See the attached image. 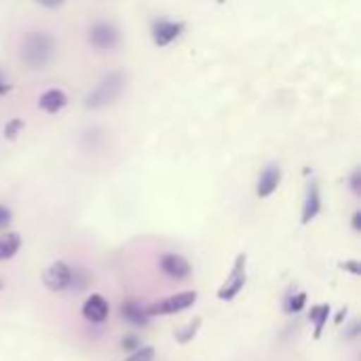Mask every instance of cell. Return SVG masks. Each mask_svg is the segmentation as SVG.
Masks as SVG:
<instances>
[{"mask_svg": "<svg viewBox=\"0 0 361 361\" xmlns=\"http://www.w3.org/2000/svg\"><path fill=\"white\" fill-rule=\"evenodd\" d=\"M125 89V74L114 70L110 74H106L97 85L95 89L85 97V106L91 108V110H97V108H104L108 104H112Z\"/></svg>", "mask_w": 361, "mask_h": 361, "instance_id": "7a4b0ae2", "label": "cell"}, {"mask_svg": "<svg viewBox=\"0 0 361 361\" xmlns=\"http://www.w3.org/2000/svg\"><path fill=\"white\" fill-rule=\"evenodd\" d=\"M68 104V95L61 89H49L40 95L38 99V108L44 110L47 114H57L66 108Z\"/></svg>", "mask_w": 361, "mask_h": 361, "instance_id": "4fadbf2b", "label": "cell"}, {"mask_svg": "<svg viewBox=\"0 0 361 361\" xmlns=\"http://www.w3.org/2000/svg\"><path fill=\"white\" fill-rule=\"evenodd\" d=\"M11 89H13V85L8 82V78H6V76L2 74V70H0V97H2V95H6Z\"/></svg>", "mask_w": 361, "mask_h": 361, "instance_id": "cb8c5ba5", "label": "cell"}, {"mask_svg": "<svg viewBox=\"0 0 361 361\" xmlns=\"http://www.w3.org/2000/svg\"><path fill=\"white\" fill-rule=\"evenodd\" d=\"M245 281H247V256L245 254H239L237 260H235V264H233V271H231L228 279L218 290V300H222V302L235 300L239 296V292L245 288Z\"/></svg>", "mask_w": 361, "mask_h": 361, "instance_id": "3957f363", "label": "cell"}, {"mask_svg": "<svg viewBox=\"0 0 361 361\" xmlns=\"http://www.w3.org/2000/svg\"><path fill=\"white\" fill-rule=\"evenodd\" d=\"M159 267H161V271H163L169 279H173V281H184V279H188L190 273H192L190 262H188L184 256H180V254H163L161 260H159Z\"/></svg>", "mask_w": 361, "mask_h": 361, "instance_id": "ba28073f", "label": "cell"}, {"mask_svg": "<svg viewBox=\"0 0 361 361\" xmlns=\"http://www.w3.org/2000/svg\"><path fill=\"white\" fill-rule=\"evenodd\" d=\"M40 6H44V8H57V6H61L66 0H36Z\"/></svg>", "mask_w": 361, "mask_h": 361, "instance_id": "484cf974", "label": "cell"}, {"mask_svg": "<svg viewBox=\"0 0 361 361\" xmlns=\"http://www.w3.org/2000/svg\"><path fill=\"white\" fill-rule=\"evenodd\" d=\"M199 328H201V317H195L190 324H186L184 328L176 330V332H173V338H176L180 345H188V343L197 336Z\"/></svg>", "mask_w": 361, "mask_h": 361, "instance_id": "2e32d148", "label": "cell"}, {"mask_svg": "<svg viewBox=\"0 0 361 361\" xmlns=\"http://www.w3.org/2000/svg\"><path fill=\"white\" fill-rule=\"evenodd\" d=\"M154 360V349L152 347H137L131 351V355L125 361H152Z\"/></svg>", "mask_w": 361, "mask_h": 361, "instance_id": "ac0fdd59", "label": "cell"}, {"mask_svg": "<svg viewBox=\"0 0 361 361\" xmlns=\"http://www.w3.org/2000/svg\"><path fill=\"white\" fill-rule=\"evenodd\" d=\"M322 212V192H319V184L317 180H311L309 188H307V197H305V205H302V224H311Z\"/></svg>", "mask_w": 361, "mask_h": 361, "instance_id": "8fae6325", "label": "cell"}, {"mask_svg": "<svg viewBox=\"0 0 361 361\" xmlns=\"http://www.w3.org/2000/svg\"><path fill=\"white\" fill-rule=\"evenodd\" d=\"M23 129V121L21 118H11L6 125H4V137L6 140H15L19 135V131Z\"/></svg>", "mask_w": 361, "mask_h": 361, "instance_id": "d6986e66", "label": "cell"}, {"mask_svg": "<svg viewBox=\"0 0 361 361\" xmlns=\"http://www.w3.org/2000/svg\"><path fill=\"white\" fill-rule=\"evenodd\" d=\"M21 247V237L17 233H4L0 237V262L11 260Z\"/></svg>", "mask_w": 361, "mask_h": 361, "instance_id": "9a60e30c", "label": "cell"}, {"mask_svg": "<svg viewBox=\"0 0 361 361\" xmlns=\"http://www.w3.org/2000/svg\"><path fill=\"white\" fill-rule=\"evenodd\" d=\"M110 315V307L104 296L91 294L82 305V317L91 324H104Z\"/></svg>", "mask_w": 361, "mask_h": 361, "instance_id": "30bf717a", "label": "cell"}, {"mask_svg": "<svg viewBox=\"0 0 361 361\" xmlns=\"http://www.w3.org/2000/svg\"><path fill=\"white\" fill-rule=\"evenodd\" d=\"M345 336H347V338H357V336H360V322H353V324L347 328Z\"/></svg>", "mask_w": 361, "mask_h": 361, "instance_id": "d4e9b609", "label": "cell"}, {"mask_svg": "<svg viewBox=\"0 0 361 361\" xmlns=\"http://www.w3.org/2000/svg\"><path fill=\"white\" fill-rule=\"evenodd\" d=\"M332 309L330 305H315L311 307V313H309V319L313 322V328H315V338H322L324 334V328L328 324V317H330Z\"/></svg>", "mask_w": 361, "mask_h": 361, "instance_id": "5bb4252c", "label": "cell"}, {"mask_svg": "<svg viewBox=\"0 0 361 361\" xmlns=\"http://www.w3.org/2000/svg\"><path fill=\"white\" fill-rule=\"evenodd\" d=\"M55 57V38L49 32H30L19 47V59L30 70H44Z\"/></svg>", "mask_w": 361, "mask_h": 361, "instance_id": "6da1fadb", "label": "cell"}, {"mask_svg": "<svg viewBox=\"0 0 361 361\" xmlns=\"http://www.w3.org/2000/svg\"><path fill=\"white\" fill-rule=\"evenodd\" d=\"M218 2H224V0H218Z\"/></svg>", "mask_w": 361, "mask_h": 361, "instance_id": "f546056e", "label": "cell"}, {"mask_svg": "<svg viewBox=\"0 0 361 361\" xmlns=\"http://www.w3.org/2000/svg\"><path fill=\"white\" fill-rule=\"evenodd\" d=\"M121 317H123L125 322H129L131 326H135V328H146V326L150 324V313H148V309L142 307V305L135 302V300H127V302L121 305Z\"/></svg>", "mask_w": 361, "mask_h": 361, "instance_id": "7c38bea8", "label": "cell"}, {"mask_svg": "<svg viewBox=\"0 0 361 361\" xmlns=\"http://www.w3.org/2000/svg\"><path fill=\"white\" fill-rule=\"evenodd\" d=\"M341 269H343V271H349V273H353L355 277H357V275H361V267L357 260H347V262H343V264H341Z\"/></svg>", "mask_w": 361, "mask_h": 361, "instance_id": "603a6c76", "label": "cell"}, {"mask_svg": "<svg viewBox=\"0 0 361 361\" xmlns=\"http://www.w3.org/2000/svg\"><path fill=\"white\" fill-rule=\"evenodd\" d=\"M195 302H197V292H180V294H176V296L165 298V300L159 302V305H152V307L148 309V313H150V317H152V315H163V317H167V315H176V313H182V311L190 309Z\"/></svg>", "mask_w": 361, "mask_h": 361, "instance_id": "5b68a950", "label": "cell"}, {"mask_svg": "<svg viewBox=\"0 0 361 361\" xmlns=\"http://www.w3.org/2000/svg\"><path fill=\"white\" fill-rule=\"evenodd\" d=\"M4 290V281H2V277H0V292Z\"/></svg>", "mask_w": 361, "mask_h": 361, "instance_id": "f1b7e54d", "label": "cell"}, {"mask_svg": "<svg viewBox=\"0 0 361 361\" xmlns=\"http://www.w3.org/2000/svg\"><path fill=\"white\" fill-rule=\"evenodd\" d=\"M121 32L112 21H95L89 27V42L97 51H114L118 47Z\"/></svg>", "mask_w": 361, "mask_h": 361, "instance_id": "277c9868", "label": "cell"}, {"mask_svg": "<svg viewBox=\"0 0 361 361\" xmlns=\"http://www.w3.org/2000/svg\"><path fill=\"white\" fill-rule=\"evenodd\" d=\"M13 220V212L6 205H0V231H4Z\"/></svg>", "mask_w": 361, "mask_h": 361, "instance_id": "7402d4cb", "label": "cell"}, {"mask_svg": "<svg viewBox=\"0 0 361 361\" xmlns=\"http://www.w3.org/2000/svg\"><path fill=\"white\" fill-rule=\"evenodd\" d=\"M351 226H353V231H355V233H360L361 231V212H355V214H353Z\"/></svg>", "mask_w": 361, "mask_h": 361, "instance_id": "4316f807", "label": "cell"}, {"mask_svg": "<svg viewBox=\"0 0 361 361\" xmlns=\"http://www.w3.org/2000/svg\"><path fill=\"white\" fill-rule=\"evenodd\" d=\"M345 315H347V309H343V311H341V315H336V324H341Z\"/></svg>", "mask_w": 361, "mask_h": 361, "instance_id": "83f0119b", "label": "cell"}, {"mask_svg": "<svg viewBox=\"0 0 361 361\" xmlns=\"http://www.w3.org/2000/svg\"><path fill=\"white\" fill-rule=\"evenodd\" d=\"M70 281H72V269L66 264V262H53L51 267L44 269L42 273V283L49 292H63L70 288Z\"/></svg>", "mask_w": 361, "mask_h": 361, "instance_id": "8992f818", "label": "cell"}, {"mask_svg": "<svg viewBox=\"0 0 361 361\" xmlns=\"http://www.w3.org/2000/svg\"><path fill=\"white\" fill-rule=\"evenodd\" d=\"M307 305V294L305 292H298V294H292L286 298V311L288 313H300Z\"/></svg>", "mask_w": 361, "mask_h": 361, "instance_id": "e0dca14e", "label": "cell"}, {"mask_svg": "<svg viewBox=\"0 0 361 361\" xmlns=\"http://www.w3.org/2000/svg\"><path fill=\"white\" fill-rule=\"evenodd\" d=\"M279 184H281V167L275 165V163H271V165L264 167V171H262L260 178H258L256 195H258L260 199H269V197L279 188Z\"/></svg>", "mask_w": 361, "mask_h": 361, "instance_id": "9c48e42d", "label": "cell"}, {"mask_svg": "<svg viewBox=\"0 0 361 361\" xmlns=\"http://www.w3.org/2000/svg\"><path fill=\"white\" fill-rule=\"evenodd\" d=\"M121 347H123L125 351H129V353H131V351H135L137 347H142V343H140V338H137V336H133V334H127V336L121 341Z\"/></svg>", "mask_w": 361, "mask_h": 361, "instance_id": "ffe728a7", "label": "cell"}, {"mask_svg": "<svg viewBox=\"0 0 361 361\" xmlns=\"http://www.w3.org/2000/svg\"><path fill=\"white\" fill-rule=\"evenodd\" d=\"M349 186H351V190H353V195H361V171L360 169H355L353 173H351V178H349Z\"/></svg>", "mask_w": 361, "mask_h": 361, "instance_id": "44dd1931", "label": "cell"}, {"mask_svg": "<svg viewBox=\"0 0 361 361\" xmlns=\"http://www.w3.org/2000/svg\"><path fill=\"white\" fill-rule=\"evenodd\" d=\"M184 32V23L182 21H169V19H157L152 23V40L157 47H167L171 44L176 38H180Z\"/></svg>", "mask_w": 361, "mask_h": 361, "instance_id": "52a82bcc", "label": "cell"}]
</instances>
